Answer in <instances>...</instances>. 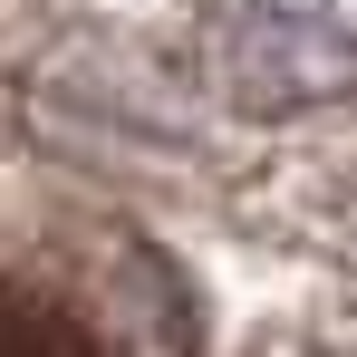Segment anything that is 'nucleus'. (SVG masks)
I'll list each match as a JSON object with an SVG mask.
<instances>
[{"instance_id": "nucleus-1", "label": "nucleus", "mask_w": 357, "mask_h": 357, "mask_svg": "<svg viewBox=\"0 0 357 357\" xmlns=\"http://www.w3.org/2000/svg\"><path fill=\"white\" fill-rule=\"evenodd\" d=\"M193 29L241 116H309L357 97V0H193Z\"/></svg>"}, {"instance_id": "nucleus-2", "label": "nucleus", "mask_w": 357, "mask_h": 357, "mask_svg": "<svg viewBox=\"0 0 357 357\" xmlns=\"http://www.w3.org/2000/svg\"><path fill=\"white\" fill-rule=\"evenodd\" d=\"M0 357H87V328L39 290H0Z\"/></svg>"}]
</instances>
